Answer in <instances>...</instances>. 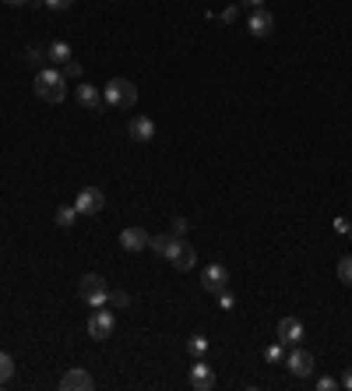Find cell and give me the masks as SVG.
Instances as JSON below:
<instances>
[{
  "label": "cell",
  "instance_id": "cell-1",
  "mask_svg": "<svg viewBox=\"0 0 352 391\" xmlns=\"http://www.w3.org/2000/svg\"><path fill=\"white\" fill-rule=\"evenodd\" d=\"M36 96L43 103H64L67 99V75L57 71V68L36 71Z\"/></svg>",
  "mask_w": 352,
  "mask_h": 391
},
{
  "label": "cell",
  "instance_id": "cell-2",
  "mask_svg": "<svg viewBox=\"0 0 352 391\" xmlns=\"http://www.w3.org/2000/svg\"><path fill=\"white\" fill-rule=\"evenodd\" d=\"M103 103L117 106V110H131L138 103V85L127 82V78H113V82L103 85Z\"/></svg>",
  "mask_w": 352,
  "mask_h": 391
},
{
  "label": "cell",
  "instance_id": "cell-3",
  "mask_svg": "<svg viewBox=\"0 0 352 391\" xmlns=\"http://www.w3.org/2000/svg\"><path fill=\"white\" fill-rule=\"evenodd\" d=\"M78 293H82V300L96 310V307H106L110 303V286H106V278L103 275H82V282H78Z\"/></svg>",
  "mask_w": 352,
  "mask_h": 391
},
{
  "label": "cell",
  "instance_id": "cell-4",
  "mask_svg": "<svg viewBox=\"0 0 352 391\" xmlns=\"http://www.w3.org/2000/svg\"><path fill=\"white\" fill-rule=\"evenodd\" d=\"M162 257H166V261H169V264H173L176 271H190V268L197 264V254H194V247H190V243H187L183 236H173Z\"/></svg>",
  "mask_w": 352,
  "mask_h": 391
},
{
  "label": "cell",
  "instance_id": "cell-5",
  "mask_svg": "<svg viewBox=\"0 0 352 391\" xmlns=\"http://www.w3.org/2000/svg\"><path fill=\"white\" fill-rule=\"evenodd\" d=\"M113 331H117V314L106 310V307H96L92 317H89V335H92L96 342H106Z\"/></svg>",
  "mask_w": 352,
  "mask_h": 391
},
{
  "label": "cell",
  "instance_id": "cell-6",
  "mask_svg": "<svg viewBox=\"0 0 352 391\" xmlns=\"http://www.w3.org/2000/svg\"><path fill=\"white\" fill-rule=\"evenodd\" d=\"M74 208H78V215H96V212L106 208V194L99 187H82L78 198H74Z\"/></svg>",
  "mask_w": 352,
  "mask_h": 391
},
{
  "label": "cell",
  "instance_id": "cell-7",
  "mask_svg": "<svg viewBox=\"0 0 352 391\" xmlns=\"http://www.w3.org/2000/svg\"><path fill=\"white\" fill-rule=\"evenodd\" d=\"M148 233L141 229V226H127V229H120V247L127 250V254H141V250H148Z\"/></svg>",
  "mask_w": 352,
  "mask_h": 391
},
{
  "label": "cell",
  "instance_id": "cell-8",
  "mask_svg": "<svg viewBox=\"0 0 352 391\" xmlns=\"http://www.w3.org/2000/svg\"><path fill=\"white\" fill-rule=\"evenodd\" d=\"M201 286H204V293H222V289H229V271H226V264H208L204 268V275H201Z\"/></svg>",
  "mask_w": 352,
  "mask_h": 391
},
{
  "label": "cell",
  "instance_id": "cell-9",
  "mask_svg": "<svg viewBox=\"0 0 352 391\" xmlns=\"http://www.w3.org/2000/svg\"><path fill=\"white\" fill-rule=\"evenodd\" d=\"M92 373L85 370V366H71V370H64V377H60V387L64 391H92Z\"/></svg>",
  "mask_w": 352,
  "mask_h": 391
},
{
  "label": "cell",
  "instance_id": "cell-10",
  "mask_svg": "<svg viewBox=\"0 0 352 391\" xmlns=\"http://www.w3.org/2000/svg\"><path fill=\"white\" fill-rule=\"evenodd\" d=\"M285 366H289L292 377H310V373H313V356H310L306 349H292V352L285 356Z\"/></svg>",
  "mask_w": 352,
  "mask_h": 391
},
{
  "label": "cell",
  "instance_id": "cell-11",
  "mask_svg": "<svg viewBox=\"0 0 352 391\" xmlns=\"http://www.w3.org/2000/svg\"><path fill=\"white\" fill-rule=\"evenodd\" d=\"M247 32H250L254 39H264V36L275 32V18H271L264 8H257V11L250 15V22H247Z\"/></svg>",
  "mask_w": 352,
  "mask_h": 391
},
{
  "label": "cell",
  "instance_id": "cell-12",
  "mask_svg": "<svg viewBox=\"0 0 352 391\" xmlns=\"http://www.w3.org/2000/svg\"><path fill=\"white\" fill-rule=\"evenodd\" d=\"M278 342L282 345H299L303 342V321L299 317H282L278 321Z\"/></svg>",
  "mask_w": 352,
  "mask_h": 391
},
{
  "label": "cell",
  "instance_id": "cell-13",
  "mask_svg": "<svg viewBox=\"0 0 352 391\" xmlns=\"http://www.w3.org/2000/svg\"><path fill=\"white\" fill-rule=\"evenodd\" d=\"M127 134H131V141L148 145V141L155 138V120H148V117H134V120L127 124Z\"/></svg>",
  "mask_w": 352,
  "mask_h": 391
},
{
  "label": "cell",
  "instance_id": "cell-14",
  "mask_svg": "<svg viewBox=\"0 0 352 391\" xmlns=\"http://www.w3.org/2000/svg\"><path fill=\"white\" fill-rule=\"evenodd\" d=\"M190 387H194V391H211V387H215V373H211V366H208L204 359H197V363L190 366Z\"/></svg>",
  "mask_w": 352,
  "mask_h": 391
},
{
  "label": "cell",
  "instance_id": "cell-15",
  "mask_svg": "<svg viewBox=\"0 0 352 391\" xmlns=\"http://www.w3.org/2000/svg\"><path fill=\"white\" fill-rule=\"evenodd\" d=\"M74 99H78V106H82V110H92V113L103 106V92H99L96 85H89V82H82V85L74 89Z\"/></svg>",
  "mask_w": 352,
  "mask_h": 391
},
{
  "label": "cell",
  "instance_id": "cell-16",
  "mask_svg": "<svg viewBox=\"0 0 352 391\" xmlns=\"http://www.w3.org/2000/svg\"><path fill=\"white\" fill-rule=\"evenodd\" d=\"M46 57H50L53 64H67V60H71V46H67L64 39H57V43L46 50Z\"/></svg>",
  "mask_w": 352,
  "mask_h": 391
},
{
  "label": "cell",
  "instance_id": "cell-17",
  "mask_svg": "<svg viewBox=\"0 0 352 391\" xmlns=\"http://www.w3.org/2000/svg\"><path fill=\"white\" fill-rule=\"evenodd\" d=\"M74 222H78V208H74V205H64V208H57V226L71 229Z\"/></svg>",
  "mask_w": 352,
  "mask_h": 391
},
{
  "label": "cell",
  "instance_id": "cell-18",
  "mask_svg": "<svg viewBox=\"0 0 352 391\" xmlns=\"http://www.w3.org/2000/svg\"><path fill=\"white\" fill-rule=\"evenodd\" d=\"M11 377H15V359H11V352L0 349V384H8Z\"/></svg>",
  "mask_w": 352,
  "mask_h": 391
},
{
  "label": "cell",
  "instance_id": "cell-19",
  "mask_svg": "<svg viewBox=\"0 0 352 391\" xmlns=\"http://www.w3.org/2000/svg\"><path fill=\"white\" fill-rule=\"evenodd\" d=\"M338 282L352 286V254H345V257L338 261Z\"/></svg>",
  "mask_w": 352,
  "mask_h": 391
},
{
  "label": "cell",
  "instance_id": "cell-20",
  "mask_svg": "<svg viewBox=\"0 0 352 391\" xmlns=\"http://www.w3.org/2000/svg\"><path fill=\"white\" fill-rule=\"evenodd\" d=\"M169 240H173V233H162V236H152V240H148L152 254H159V257H162V254H166V247H169Z\"/></svg>",
  "mask_w": 352,
  "mask_h": 391
},
{
  "label": "cell",
  "instance_id": "cell-21",
  "mask_svg": "<svg viewBox=\"0 0 352 391\" xmlns=\"http://www.w3.org/2000/svg\"><path fill=\"white\" fill-rule=\"evenodd\" d=\"M187 349H190L194 356H204V352H208V338H204V335H190Z\"/></svg>",
  "mask_w": 352,
  "mask_h": 391
},
{
  "label": "cell",
  "instance_id": "cell-22",
  "mask_svg": "<svg viewBox=\"0 0 352 391\" xmlns=\"http://www.w3.org/2000/svg\"><path fill=\"white\" fill-rule=\"evenodd\" d=\"M110 303H113L117 310H124V307H131V296H127L124 289H110Z\"/></svg>",
  "mask_w": 352,
  "mask_h": 391
},
{
  "label": "cell",
  "instance_id": "cell-23",
  "mask_svg": "<svg viewBox=\"0 0 352 391\" xmlns=\"http://www.w3.org/2000/svg\"><path fill=\"white\" fill-rule=\"evenodd\" d=\"M282 349H285L282 342H275V345H268V349H264V359H268V363H282V359H285V356H282Z\"/></svg>",
  "mask_w": 352,
  "mask_h": 391
},
{
  "label": "cell",
  "instance_id": "cell-24",
  "mask_svg": "<svg viewBox=\"0 0 352 391\" xmlns=\"http://www.w3.org/2000/svg\"><path fill=\"white\" fill-rule=\"evenodd\" d=\"M219 307H222V310H233V307H236V296H233L229 289H222V293H219Z\"/></svg>",
  "mask_w": 352,
  "mask_h": 391
},
{
  "label": "cell",
  "instance_id": "cell-25",
  "mask_svg": "<svg viewBox=\"0 0 352 391\" xmlns=\"http://www.w3.org/2000/svg\"><path fill=\"white\" fill-rule=\"evenodd\" d=\"M43 4H46L50 11H71V4H74V0H43Z\"/></svg>",
  "mask_w": 352,
  "mask_h": 391
},
{
  "label": "cell",
  "instance_id": "cell-26",
  "mask_svg": "<svg viewBox=\"0 0 352 391\" xmlns=\"http://www.w3.org/2000/svg\"><path fill=\"white\" fill-rule=\"evenodd\" d=\"M317 387H320V391H334V387H338V380H334V377H320V380H317Z\"/></svg>",
  "mask_w": 352,
  "mask_h": 391
},
{
  "label": "cell",
  "instance_id": "cell-27",
  "mask_svg": "<svg viewBox=\"0 0 352 391\" xmlns=\"http://www.w3.org/2000/svg\"><path fill=\"white\" fill-rule=\"evenodd\" d=\"M345 391H352V366H345V373H341V380H338Z\"/></svg>",
  "mask_w": 352,
  "mask_h": 391
},
{
  "label": "cell",
  "instance_id": "cell-28",
  "mask_svg": "<svg viewBox=\"0 0 352 391\" xmlns=\"http://www.w3.org/2000/svg\"><path fill=\"white\" fill-rule=\"evenodd\" d=\"M183 233H187V219H176L173 222V236H183Z\"/></svg>",
  "mask_w": 352,
  "mask_h": 391
},
{
  "label": "cell",
  "instance_id": "cell-29",
  "mask_svg": "<svg viewBox=\"0 0 352 391\" xmlns=\"http://www.w3.org/2000/svg\"><path fill=\"white\" fill-rule=\"evenodd\" d=\"M222 22H236V4H233V8H226V11H222Z\"/></svg>",
  "mask_w": 352,
  "mask_h": 391
},
{
  "label": "cell",
  "instance_id": "cell-30",
  "mask_svg": "<svg viewBox=\"0 0 352 391\" xmlns=\"http://www.w3.org/2000/svg\"><path fill=\"white\" fill-rule=\"evenodd\" d=\"M67 75H71V78H78V75H82V64H74V60H67Z\"/></svg>",
  "mask_w": 352,
  "mask_h": 391
},
{
  "label": "cell",
  "instance_id": "cell-31",
  "mask_svg": "<svg viewBox=\"0 0 352 391\" xmlns=\"http://www.w3.org/2000/svg\"><path fill=\"white\" fill-rule=\"evenodd\" d=\"M348 229H352V226H348L345 219H334V233H348Z\"/></svg>",
  "mask_w": 352,
  "mask_h": 391
},
{
  "label": "cell",
  "instance_id": "cell-32",
  "mask_svg": "<svg viewBox=\"0 0 352 391\" xmlns=\"http://www.w3.org/2000/svg\"><path fill=\"white\" fill-rule=\"evenodd\" d=\"M243 4H247L250 11H257V8H261V0H243Z\"/></svg>",
  "mask_w": 352,
  "mask_h": 391
},
{
  "label": "cell",
  "instance_id": "cell-33",
  "mask_svg": "<svg viewBox=\"0 0 352 391\" xmlns=\"http://www.w3.org/2000/svg\"><path fill=\"white\" fill-rule=\"evenodd\" d=\"M8 4H11V8H22V4H29V0H8Z\"/></svg>",
  "mask_w": 352,
  "mask_h": 391
},
{
  "label": "cell",
  "instance_id": "cell-34",
  "mask_svg": "<svg viewBox=\"0 0 352 391\" xmlns=\"http://www.w3.org/2000/svg\"><path fill=\"white\" fill-rule=\"evenodd\" d=\"M348 233H352V229H348Z\"/></svg>",
  "mask_w": 352,
  "mask_h": 391
}]
</instances>
